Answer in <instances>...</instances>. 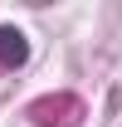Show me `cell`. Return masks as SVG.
I'll return each mask as SVG.
<instances>
[{
	"label": "cell",
	"mask_w": 122,
	"mask_h": 127,
	"mask_svg": "<svg viewBox=\"0 0 122 127\" xmlns=\"http://www.w3.org/2000/svg\"><path fill=\"white\" fill-rule=\"evenodd\" d=\"M25 59H30V39H25L15 25H0V64H5V68H20Z\"/></svg>",
	"instance_id": "6da1fadb"
}]
</instances>
